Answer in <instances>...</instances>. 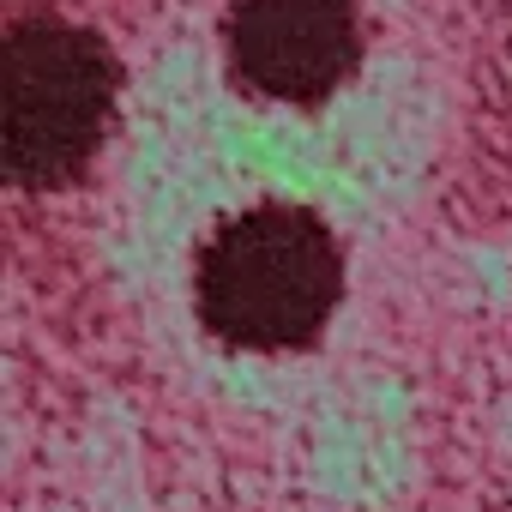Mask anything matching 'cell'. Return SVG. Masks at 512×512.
Wrapping results in <instances>:
<instances>
[{
  "instance_id": "1",
  "label": "cell",
  "mask_w": 512,
  "mask_h": 512,
  "mask_svg": "<svg viewBox=\"0 0 512 512\" xmlns=\"http://www.w3.org/2000/svg\"><path fill=\"white\" fill-rule=\"evenodd\" d=\"M344 296V253L308 205H247L199 247L193 302L229 350H302Z\"/></svg>"
},
{
  "instance_id": "3",
  "label": "cell",
  "mask_w": 512,
  "mask_h": 512,
  "mask_svg": "<svg viewBox=\"0 0 512 512\" xmlns=\"http://www.w3.org/2000/svg\"><path fill=\"white\" fill-rule=\"evenodd\" d=\"M223 55L266 103H326L362 61V0H229Z\"/></svg>"
},
{
  "instance_id": "2",
  "label": "cell",
  "mask_w": 512,
  "mask_h": 512,
  "mask_svg": "<svg viewBox=\"0 0 512 512\" xmlns=\"http://www.w3.org/2000/svg\"><path fill=\"white\" fill-rule=\"evenodd\" d=\"M121 67L67 19H19L0 49V157L19 187H67L103 145Z\"/></svg>"
}]
</instances>
